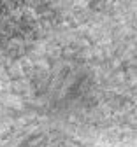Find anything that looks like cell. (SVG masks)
<instances>
[{
  "instance_id": "cell-1",
  "label": "cell",
  "mask_w": 137,
  "mask_h": 147,
  "mask_svg": "<svg viewBox=\"0 0 137 147\" xmlns=\"http://www.w3.org/2000/svg\"><path fill=\"white\" fill-rule=\"evenodd\" d=\"M5 103H7V107H12V109H21V102H19V98H16V96H7Z\"/></svg>"
}]
</instances>
